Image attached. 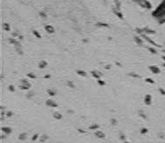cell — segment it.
I'll use <instances>...</instances> for the list:
<instances>
[{
  "instance_id": "1",
  "label": "cell",
  "mask_w": 165,
  "mask_h": 143,
  "mask_svg": "<svg viewBox=\"0 0 165 143\" xmlns=\"http://www.w3.org/2000/svg\"><path fill=\"white\" fill-rule=\"evenodd\" d=\"M152 17L157 20L165 18V4L162 2L154 10L152 11Z\"/></svg>"
},
{
  "instance_id": "2",
  "label": "cell",
  "mask_w": 165,
  "mask_h": 143,
  "mask_svg": "<svg viewBox=\"0 0 165 143\" xmlns=\"http://www.w3.org/2000/svg\"><path fill=\"white\" fill-rule=\"evenodd\" d=\"M134 2H135L139 6L143 7L144 9L150 10L152 8V5L148 0H134Z\"/></svg>"
},
{
  "instance_id": "3",
  "label": "cell",
  "mask_w": 165,
  "mask_h": 143,
  "mask_svg": "<svg viewBox=\"0 0 165 143\" xmlns=\"http://www.w3.org/2000/svg\"><path fill=\"white\" fill-rule=\"evenodd\" d=\"M140 36H141V37L143 38V39H145L147 42H149V44H151L152 45H155V46H156V47H161V45H158L157 43H156L154 40H152V39L149 37V35H146V34H144V33H143V34H141Z\"/></svg>"
},
{
  "instance_id": "4",
  "label": "cell",
  "mask_w": 165,
  "mask_h": 143,
  "mask_svg": "<svg viewBox=\"0 0 165 143\" xmlns=\"http://www.w3.org/2000/svg\"><path fill=\"white\" fill-rule=\"evenodd\" d=\"M149 71L154 74H159L161 73V69L157 66H149Z\"/></svg>"
},
{
  "instance_id": "5",
  "label": "cell",
  "mask_w": 165,
  "mask_h": 143,
  "mask_svg": "<svg viewBox=\"0 0 165 143\" xmlns=\"http://www.w3.org/2000/svg\"><path fill=\"white\" fill-rule=\"evenodd\" d=\"M13 45H14V47H15V50L17 51V52H18L19 55H23V49H22V45H21L20 42L18 40Z\"/></svg>"
},
{
  "instance_id": "6",
  "label": "cell",
  "mask_w": 165,
  "mask_h": 143,
  "mask_svg": "<svg viewBox=\"0 0 165 143\" xmlns=\"http://www.w3.org/2000/svg\"><path fill=\"white\" fill-rule=\"evenodd\" d=\"M143 31L146 35H154V34H156V31L151 29V28H149V27H144V28H143Z\"/></svg>"
},
{
  "instance_id": "7",
  "label": "cell",
  "mask_w": 165,
  "mask_h": 143,
  "mask_svg": "<svg viewBox=\"0 0 165 143\" xmlns=\"http://www.w3.org/2000/svg\"><path fill=\"white\" fill-rule=\"evenodd\" d=\"M144 104L146 106H150L151 103H152V96H151V94H146L145 96H144Z\"/></svg>"
},
{
  "instance_id": "8",
  "label": "cell",
  "mask_w": 165,
  "mask_h": 143,
  "mask_svg": "<svg viewBox=\"0 0 165 143\" xmlns=\"http://www.w3.org/2000/svg\"><path fill=\"white\" fill-rule=\"evenodd\" d=\"M45 104H46L47 106L53 107V108H56V107H58V104L54 100H47Z\"/></svg>"
},
{
  "instance_id": "9",
  "label": "cell",
  "mask_w": 165,
  "mask_h": 143,
  "mask_svg": "<svg viewBox=\"0 0 165 143\" xmlns=\"http://www.w3.org/2000/svg\"><path fill=\"white\" fill-rule=\"evenodd\" d=\"M45 31H46L47 33H50V34H53V33L55 32V28H54L53 26H51V25H47V26H45Z\"/></svg>"
},
{
  "instance_id": "10",
  "label": "cell",
  "mask_w": 165,
  "mask_h": 143,
  "mask_svg": "<svg viewBox=\"0 0 165 143\" xmlns=\"http://www.w3.org/2000/svg\"><path fill=\"white\" fill-rule=\"evenodd\" d=\"M1 130H2V132L7 135L11 134V133H12V129H11L10 127H1Z\"/></svg>"
},
{
  "instance_id": "11",
  "label": "cell",
  "mask_w": 165,
  "mask_h": 143,
  "mask_svg": "<svg viewBox=\"0 0 165 143\" xmlns=\"http://www.w3.org/2000/svg\"><path fill=\"white\" fill-rule=\"evenodd\" d=\"M91 74L94 79H99L101 77V72H98V71H92Z\"/></svg>"
},
{
  "instance_id": "12",
  "label": "cell",
  "mask_w": 165,
  "mask_h": 143,
  "mask_svg": "<svg viewBox=\"0 0 165 143\" xmlns=\"http://www.w3.org/2000/svg\"><path fill=\"white\" fill-rule=\"evenodd\" d=\"M20 84L23 85V86H25V87H28V88H31L32 87V84H31V83L27 79H21L20 80Z\"/></svg>"
},
{
  "instance_id": "13",
  "label": "cell",
  "mask_w": 165,
  "mask_h": 143,
  "mask_svg": "<svg viewBox=\"0 0 165 143\" xmlns=\"http://www.w3.org/2000/svg\"><path fill=\"white\" fill-rule=\"evenodd\" d=\"M94 135H95L97 138H100V139H103V138H105V134L102 132V131H101V130H99V129H97L96 131H95V133H94Z\"/></svg>"
},
{
  "instance_id": "14",
  "label": "cell",
  "mask_w": 165,
  "mask_h": 143,
  "mask_svg": "<svg viewBox=\"0 0 165 143\" xmlns=\"http://www.w3.org/2000/svg\"><path fill=\"white\" fill-rule=\"evenodd\" d=\"M134 40H135V42L137 44V45H143V38L141 37V36H135V37H134Z\"/></svg>"
},
{
  "instance_id": "15",
  "label": "cell",
  "mask_w": 165,
  "mask_h": 143,
  "mask_svg": "<svg viewBox=\"0 0 165 143\" xmlns=\"http://www.w3.org/2000/svg\"><path fill=\"white\" fill-rule=\"evenodd\" d=\"M53 118L55 119V120H57V121H60L61 119L63 118V115L60 113H59V112H54L53 113Z\"/></svg>"
},
{
  "instance_id": "16",
  "label": "cell",
  "mask_w": 165,
  "mask_h": 143,
  "mask_svg": "<svg viewBox=\"0 0 165 143\" xmlns=\"http://www.w3.org/2000/svg\"><path fill=\"white\" fill-rule=\"evenodd\" d=\"M114 13L119 18H121V19H122L123 18V15H122V13L121 12V10H118V9H116V8H114Z\"/></svg>"
},
{
  "instance_id": "17",
  "label": "cell",
  "mask_w": 165,
  "mask_h": 143,
  "mask_svg": "<svg viewBox=\"0 0 165 143\" xmlns=\"http://www.w3.org/2000/svg\"><path fill=\"white\" fill-rule=\"evenodd\" d=\"M27 135H28L27 133H22L18 135V140H22V141H25L27 139Z\"/></svg>"
},
{
  "instance_id": "18",
  "label": "cell",
  "mask_w": 165,
  "mask_h": 143,
  "mask_svg": "<svg viewBox=\"0 0 165 143\" xmlns=\"http://www.w3.org/2000/svg\"><path fill=\"white\" fill-rule=\"evenodd\" d=\"M46 66H47V62L45 60H41L39 63V69H44V68L46 67Z\"/></svg>"
},
{
  "instance_id": "19",
  "label": "cell",
  "mask_w": 165,
  "mask_h": 143,
  "mask_svg": "<svg viewBox=\"0 0 165 143\" xmlns=\"http://www.w3.org/2000/svg\"><path fill=\"white\" fill-rule=\"evenodd\" d=\"M77 74L81 76V77H87V73H86V72L83 71V70H77Z\"/></svg>"
},
{
  "instance_id": "20",
  "label": "cell",
  "mask_w": 165,
  "mask_h": 143,
  "mask_svg": "<svg viewBox=\"0 0 165 143\" xmlns=\"http://www.w3.org/2000/svg\"><path fill=\"white\" fill-rule=\"evenodd\" d=\"M96 26H99V27H104V28H108L109 26L108 25V24H106V23H101V22H99L96 24Z\"/></svg>"
},
{
  "instance_id": "21",
  "label": "cell",
  "mask_w": 165,
  "mask_h": 143,
  "mask_svg": "<svg viewBox=\"0 0 165 143\" xmlns=\"http://www.w3.org/2000/svg\"><path fill=\"white\" fill-rule=\"evenodd\" d=\"M3 29L5 31H10L11 30V27H10V25L7 23H4L3 24Z\"/></svg>"
},
{
  "instance_id": "22",
  "label": "cell",
  "mask_w": 165,
  "mask_h": 143,
  "mask_svg": "<svg viewBox=\"0 0 165 143\" xmlns=\"http://www.w3.org/2000/svg\"><path fill=\"white\" fill-rule=\"evenodd\" d=\"M32 34H33L37 39H41V35H40V33H39L37 30H32Z\"/></svg>"
},
{
  "instance_id": "23",
  "label": "cell",
  "mask_w": 165,
  "mask_h": 143,
  "mask_svg": "<svg viewBox=\"0 0 165 143\" xmlns=\"http://www.w3.org/2000/svg\"><path fill=\"white\" fill-rule=\"evenodd\" d=\"M66 85H67V87H70V88H75V85H74V83L73 82V81H71V80H68L67 82H66Z\"/></svg>"
},
{
  "instance_id": "24",
  "label": "cell",
  "mask_w": 165,
  "mask_h": 143,
  "mask_svg": "<svg viewBox=\"0 0 165 143\" xmlns=\"http://www.w3.org/2000/svg\"><path fill=\"white\" fill-rule=\"evenodd\" d=\"M47 140H48V136H47L46 134H42V135L40 136L39 141H40V142H45V141H46Z\"/></svg>"
},
{
  "instance_id": "25",
  "label": "cell",
  "mask_w": 165,
  "mask_h": 143,
  "mask_svg": "<svg viewBox=\"0 0 165 143\" xmlns=\"http://www.w3.org/2000/svg\"><path fill=\"white\" fill-rule=\"evenodd\" d=\"M47 92H48V94L50 95V96H55V95L57 94L56 90H53V89H49L48 91H47Z\"/></svg>"
},
{
  "instance_id": "26",
  "label": "cell",
  "mask_w": 165,
  "mask_h": 143,
  "mask_svg": "<svg viewBox=\"0 0 165 143\" xmlns=\"http://www.w3.org/2000/svg\"><path fill=\"white\" fill-rule=\"evenodd\" d=\"M99 128H100V125H98V124H93L89 127L90 130H96V129H99Z\"/></svg>"
},
{
  "instance_id": "27",
  "label": "cell",
  "mask_w": 165,
  "mask_h": 143,
  "mask_svg": "<svg viewBox=\"0 0 165 143\" xmlns=\"http://www.w3.org/2000/svg\"><path fill=\"white\" fill-rule=\"evenodd\" d=\"M128 76H130V77H132L134 79H141V76L139 74L135 73H130L128 74Z\"/></svg>"
},
{
  "instance_id": "28",
  "label": "cell",
  "mask_w": 165,
  "mask_h": 143,
  "mask_svg": "<svg viewBox=\"0 0 165 143\" xmlns=\"http://www.w3.org/2000/svg\"><path fill=\"white\" fill-rule=\"evenodd\" d=\"M139 116L141 117L143 119H144V120H147V119H148V117L146 116V114L144 113L143 111H139Z\"/></svg>"
},
{
  "instance_id": "29",
  "label": "cell",
  "mask_w": 165,
  "mask_h": 143,
  "mask_svg": "<svg viewBox=\"0 0 165 143\" xmlns=\"http://www.w3.org/2000/svg\"><path fill=\"white\" fill-rule=\"evenodd\" d=\"M149 51L152 53V54H156L157 53V51L155 49V47H148Z\"/></svg>"
},
{
  "instance_id": "30",
  "label": "cell",
  "mask_w": 165,
  "mask_h": 143,
  "mask_svg": "<svg viewBox=\"0 0 165 143\" xmlns=\"http://www.w3.org/2000/svg\"><path fill=\"white\" fill-rule=\"evenodd\" d=\"M97 83H98V85H99V86H101V87H104V86L106 85V82H105L104 80L101 79H97Z\"/></svg>"
},
{
  "instance_id": "31",
  "label": "cell",
  "mask_w": 165,
  "mask_h": 143,
  "mask_svg": "<svg viewBox=\"0 0 165 143\" xmlns=\"http://www.w3.org/2000/svg\"><path fill=\"white\" fill-rule=\"evenodd\" d=\"M149 132V129L148 128H146V127H143L141 130H140V133H141V134H147Z\"/></svg>"
},
{
  "instance_id": "32",
  "label": "cell",
  "mask_w": 165,
  "mask_h": 143,
  "mask_svg": "<svg viewBox=\"0 0 165 143\" xmlns=\"http://www.w3.org/2000/svg\"><path fill=\"white\" fill-rule=\"evenodd\" d=\"M27 77L29 78V79H36L37 77H36V75H35L34 73H27Z\"/></svg>"
},
{
  "instance_id": "33",
  "label": "cell",
  "mask_w": 165,
  "mask_h": 143,
  "mask_svg": "<svg viewBox=\"0 0 165 143\" xmlns=\"http://www.w3.org/2000/svg\"><path fill=\"white\" fill-rule=\"evenodd\" d=\"M114 3H115V8L118 10H121V3L118 1V0H115Z\"/></svg>"
},
{
  "instance_id": "34",
  "label": "cell",
  "mask_w": 165,
  "mask_h": 143,
  "mask_svg": "<svg viewBox=\"0 0 165 143\" xmlns=\"http://www.w3.org/2000/svg\"><path fill=\"white\" fill-rule=\"evenodd\" d=\"M145 81H146L147 83H149V84H155V80H153V79H150V78L145 79Z\"/></svg>"
},
{
  "instance_id": "35",
  "label": "cell",
  "mask_w": 165,
  "mask_h": 143,
  "mask_svg": "<svg viewBox=\"0 0 165 143\" xmlns=\"http://www.w3.org/2000/svg\"><path fill=\"white\" fill-rule=\"evenodd\" d=\"M8 90L11 92H15V87L12 85H10V86H8Z\"/></svg>"
},
{
  "instance_id": "36",
  "label": "cell",
  "mask_w": 165,
  "mask_h": 143,
  "mask_svg": "<svg viewBox=\"0 0 165 143\" xmlns=\"http://www.w3.org/2000/svg\"><path fill=\"white\" fill-rule=\"evenodd\" d=\"M19 89H20V90H24V91H29V90H30V88H28V87H25V86H23V85H21V84H20V86H19Z\"/></svg>"
},
{
  "instance_id": "37",
  "label": "cell",
  "mask_w": 165,
  "mask_h": 143,
  "mask_svg": "<svg viewBox=\"0 0 165 143\" xmlns=\"http://www.w3.org/2000/svg\"><path fill=\"white\" fill-rule=\"evenodd\" d=\"M34 96V92L33 91H31V92H29V93H28V95H27V98H29V99H32V97Z\"/></svg>"
},
{
  "instance_id": "38",
  "label": "cell",
  "mask_w": 165,
  "mask_h": 143,
  "mask_svg": "<svg viewBox=\"0 0 165 143\" xmlns=\"http://www.w3.org/2000/svg\"><path fill=\"white\" fill-rule=\"evenodd\" d=\"M39 134H35L32 136V141L37 140H38V138H39Z\"/></svg>"
},
{
  "instance_id": "39",
  "label": "cell",
  "mask_w": 165,
  "mask_h": 143,
  "mask_svg": "<svg viewBox=\"0 0 165 143\" xmlns=\"http://www.w3.org/2000/svg\"><path fill=\"white\" fill-rule=\"evenodd\" d=\"M125 139H126V136H125V134H124L123 133H122V132H121V133H120V140L124 141V140H125Z\"/></svg>"
},
{
  "instance_id": "40",
  "label": "cell",
  "mask_w": 165,
  "mask_h": 143,
  "mask_svg": "<svg viewBox=\"0 0 165 143\" xmlns=\"http://www.w3.org/2000/svg\"><path fill=\"white\" fill-rule=\"evenodd\" d=\"M111 124H112L113 126H116V125H117V121L115 120L114 118L111 119Z\"/></svg>"
},
{
  "instance_id": "41",
  "label": "cell",
  "mask_w": 165,
  "mask_h": 143,
  "mask_svg": "<svg viewBox=\"0 0 165 143\" xmlns=\"http://www.w3.org/2000/svg\"><path fill=\"white\" fill-rule=\"evenodd\" d=\"M5 114H6V115H5L6 117H11L13 113H12V112H11V111H7V112L5 113Z\"/></svg>"
},
{
  "instance_id": "42",
  "label": "cell",
  "mask_w": 165,
  "mask_h": 143,
  "mask_svg": "<svg viewBox=\"0 0 165 143\" xmlns=\"http://www.w3.org/2000/svg\"><path fill=\"white\" fill-rule=\"evenodd\" d=\"M158 23L160 24V25H163V24L165 23V18H161V19H159V20H158Z\"/></svg>"
},
{
  "instance_id": "43",
  "label": "cell",
  "mask_w": 165,
  "mask_h": 143,
  "mask_svg": "<svg viewBox=\"0 0 165 143\" xmlns=\"http://www.w3.org/2000/svg\"><path fill=\"white\" fill-rule=\"evenodd\" d=\"M159 92H160V93L162 94V95H165V90L163 89V88H162V87H160L159 89Z\"/></svg>"
},
{
  "instance_id": "44",
  "label": "cell",
  "mask_w": 165,
  "mask_h": 143,
  "mask_svg": "<svg viewBox=\"0 0 165 143\" xmlns=\"http://www.w3.org/2000/svg\"><path fill=\"white\" fill-rule=\"evenodd\" d=\"M78 132H80V134H85L86 131L85 130H82L81 128H78Z\"/></svg>"
},
{
  "instance_id": "45",
  "label": "cell",
  "mask_w": 165,
  "mask_h": 143,
  "mask_svg": "<svg viewBox=\"0 0 165 143\" xmlns=\"http://www.w3.org/2000/svg\"><path fill=\"white\" fill-rule=\"evenodd\" d=\"M18 36H19L18 33H17V32H12V37H14V38H18Z\"/></svg>"
},
{
  "instance_id": "46",
  "label": "cell",
  "mask_w": 165,
  "mask_h": 143,
  "mask_svg": "<svg viewBox=\"0 0 165 143\" xmlns=\"http://www.w3.org/2000/svg\"><path fill=\"white\" fill-rule=\"evenodd\" d=\"M39 15H40L41 17H43L44 18H46V15H45V12H40V13H39Z\"/></svg>"
},
{
  "instance_id": "47",
  "label": "cell",
  "mask_w": 165,
  "mask_h": 143,
  "mask_svg": "<svg viewBox=\"0 0 165 143\" xmlns=\"http://www.w3.org/2000/svg\"><path fill=\"white\" fill-rule=\"evenodd\" d=\"M50 78H51V75H49V74H46L45 76V79H50Z\"/></svg>"
},
{
  "instance_id": "48",
  "label": "cell",
  "mask_w": 165,
  "mask_h": 143,
  "mask_svg": "<svg viewBox=\"0 0 165 143\" xmlns=\"http://www.w3.org/2000/svg\"><path fill=\"white\" fill-rule=\"evenodd\" d=\"M74 112L73 110H67V113H74Z\"/></svg>"
},
{
  "instance_id": "49",
  "label": "cell",
  "mask_w": 165,
  "mask_h": 143,
  "mask_svg": "<svg viewBox=\"0 0 165 143\" xmlns=\"http://www.w3.org/2000/svg\"><path fill=\"white\" fill-rule=\"evenodd\" d=\"M23 38H24V37H23V36H21V35L18 36V39H19V40H23Z\"/></svg>"
},
{
  "instance_id": "50",
  "label": "cell",
  "mask_w": 165,
  "mask_h": 143,
  "mask_svg": "<svg viewBox=\"0 0 165 143\" xmlns=\"http://www.w3.org/2000/svg\"><path fill=\"white\" fill-rule=\"evenodd\" d=\"M162 58L163 59V61L165 62V55H162Z\"/></svg>"
},
{
  "instance_id": "51",
  "label": "cell",
  "mask_w": 165,
  "mask_h": 143,
  "mask_svg": "<svg viewBox=\"0 0 165 143\" xmlns=\"http://www.w3.org/2000/svg\"><path fill=\"white\" fill-rule=\"evenodd\" d=\"M105 69H110V66H105Z\"/></svg>"
},
{
  "instance_id": "52",
  "label": "cell",
  "mask_w": 165,
  "mask_h": 143,
  "mask_svg": "<svg viewBox=\"0 0 165 143\" xmlns=\"http://www.w3.org/2000/svg\"><path fill=\"white\" fill-rule=\"evenodd\" d=\"M83 42H85V43H87V39H83Z\"/></svg>"
},
{
  "instance_id": "53",
  "label": "cell",
  "mask_w": 165,
  "mask_h": 143,
  "mask_svg": "<svg viewBox=\"0 0 165 143\" xmlns=\"http://www.w3.org/2000/svg\"><path fill=\"white\" fill-rule=\"evenodd\" d=\"M162 52H163V53L165 54V50H162Z\"/></svg>"
},
{
  "instance_id": "54",
  "label": "cell",
  "mask_w": 165,
  "mask_h": 143,
  "mask_svg": "<svg viewBox=\"0 0 165 143\" xmlns=\"http://www.w3.org/2000/svg\"><path fill=\"white\" fill-rule=\"evenodd\" d=\"M162 66H164V67H165V62H164V63H163V65H162Z\"/></svg>"
},
{
  "instance_id": "55",
  "label": "cell",
  "mask_w": 165,
  "mask_h": 143,
  "mask_svg": "<svg viewBox=\"0 0 165 143\" xmlns=\"http://www.w3.org/2000/svg\"><path fill=\"white\" fill-rule=\"evenodd\" d=\"M162 2H163V3L165 4V0H162Z\"/></svg>"
},
{
  "instance_id": "56",
  "label": "cell",
  "mask_w": 165,
  "mask_h": 143,
  "mask_svg": "<svg viewBox=\"0 0 165 143\" xmlns=\"http://www.w3.org/2000/svg\"><path fill=\"white\" fill-rule=\"evenodd\" d=\"M103 1H105V0H103Z\"/></svg>"
}]
</instances>
